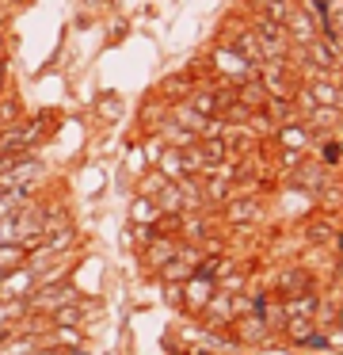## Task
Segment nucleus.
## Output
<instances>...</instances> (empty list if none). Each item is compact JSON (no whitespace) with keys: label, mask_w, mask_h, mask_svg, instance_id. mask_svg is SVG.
<instances>
[{"label":"nucleus","mask_w":343,"mask_h":355,"mask_svg":"<svg viewBox=\"0 0 343 355\" xmlns=\"http://www.w3.org/2000/svg\"><path fill=\"white\" fill-rule=\"evenodd\" d=\"M274 149H294V153H309L313 141H317V134L309 130V123L305 119H290V123H282L279 130H274Z\"/></svg>","instance_id":"0eeeda50"},{"label":"nucleus","mask_w":343,"mask_h":355,"mask_svg":"<svg viewBox=\"0 0 343 355\" xmlns=\"http://www.w3.org/2000/svg\"><path fill=\"white\" fill-rule=\"evenodd\" d=\"M157 207H160V214H187V202H183L179 184H164V187H160Z\"/></svg>","instance_id":"aec40b11"},{"label":"nucleus","mask_w":343,"mask_h":355,"mask_svg":"<svg viewBox=\"0 0 343 355\" xmlns=\"http://www.w3.org/2000/svg\"><path fill=\"white\" fill-rule=\"evenodd\" d=\"M8 88H12V65H8V58H4V62H0V96H4Z\"/></svg>","instance_id":"cd10ccee"},{"label":"nucleus","mask_w":343,"mask_h":355,"mask_svg":"<svg viewBox=\"0 0 343 355\" xmlns=\"http://www.w3.org/2000/svg\"><path fill=\"white\" fill-rule=\"evenodd\" d=\"M175 252H179V237H157V241H149V245L141 248V260H145L149 271H160Z\"/></svg>","instance_id":"f8f14e48"},{"label":"nucleus","mask_w":343,"mask_h":355,"mask_svg":"<svg viewBox=\"0 0 343 355\" xmlns=\"http://www.w3.org/2000/svg\"><path fill=\"white\" fill-rule=\"evenodd\" d=\"M233 340H240V344H271V336H274V329L263 321V317H236L233 321Z\"/></svg>","instance_id":"1a4fd4ad"},{"label":"nucleus","mask_w":343,"mask_h":355,"mask_svg":"<svg viewBox=\"0 0 343 355\" xmlns=\"http://www.w3.org/2000/svg\"><path fill=\"white\" fill-rule=\"evenodd\" d=\"M328 355H343V352H328Z\"/></svg>","instance_id":"473e14b6"},{"label":"nucleus","mask_w":343,"mask_h":355,"mask_svg":"<svg viewBox=\"0 0 343 355\" xmlns=\"http://www.w3.org/2000/svg\"><path fill=\"white\" fill-rule=\"evenodd\" d=\"M236 100L248 103V107H263V103H267V88H263V80L252 77V80H244V85H236Z\"/></svg>","instance_id":"412c9836"},{"label":"nucleus","mask_w":343,"mask_h":355,"mask_svg":"<svg viewBox=\"0 0 343 355\" xmlns=\"http://www.w3.org/2000/svg\"><path fill=\"white\" fill-rule=\"evenodd\" d=\"M12 336H15V324H0V347H4Z\"/></svg>","instance_id":"c756f323"},{"label":"nucleus","mask_w":343,"mask_h":355,"mask_svg":"<svg viewBox=\"0 0 343 355\" xmlns=\"http://www.w3.org/2000/svg\"><path fill=\"white\" fill-rule=\"evenodd\" d=\"M152 168H157L164 180H172V184H175V180H183V176H187V161H183V149H172V146H168L164 153H160V161L152 164Z\"/></svg>","instance_id":"dca6fc26"},{"label":"nucleus","mask_w":343,"mask_h":355,"mask_svg":"<svg viewBox=\"0 0 343 355\" xmlns=\"http://www.w3.org/2000/svg\"><path fill=\"white\" fill-rule=\"evenodd\" d=\"M335 111L343 115V77H340V85H335Z\"/></svg>","instance_id":"7c9ffc66"},{"label":"nucleus","mask_w":343,"mask_h":355,"mask_svg":"<svg viewBox=\"0 0 343 355\" xmlns=\"http://www.w3.org/2000/svg\"><path fill=\"white\" fill-rule=\"evenodd\" d=\"M301 347H309V352H332V336H328V332H320V329H313L309 336L301 340Z\"/></svg>","instance_id":"a878e982"},{"label":"nucleus","mask_w":343,"mask_h":355,"mask_svg":"<svg viewBox=\"0 0 343 355\" xmlns=\"http://www.w3.org/2000/svg\"><path fill=\"white\" fill-rule=\"evenodd\" d=\"M191 271H195V263H191L187 256H179V252H175L172 260H168L164 268L157 271V279H160V283H187V279H191Z\"/></svg>","instance_id":"6ab92c4d"},{"label":"nucleus","mask_w":343,"mask_h":355,"mask_svg":"<svg viewBox=\"0 0 343 355\" xmlns=\"http://www.w3.org/2000/svg\"><path fill=\"white\" fill-rule=\"evenodd\" d=\"M221 218H225V225H233V230L256 225L259 218H263V199H259L256 191H236L233 199L221 207Z\"/></svg>","instance_id":"7ed1b4c3"},{"label":"nucleus","mask_w":343,"mask_h":355,"mask_svg":"<svg viewBox=\"0 0 343 355\" xmlns=\"http://www.w3.org/2000/svg\"><path fill=\"white\" fill-rule=\"evenodd\" d=\"M313 153H317V161L324 164L328 172L343 168V134H324V138L313 141Z\"/></svg>","instance_id":"ddd939ff"},{"label":"nucleus","mask_w":343,"mask_h":355,"mask_svg":"<svg viewBox=\"0 0 343 355\" xmlns=\"http://www.w3.org/2000/svg\"><path fill=\"white\" fill-rule=\"evenodd\" d=\"M213 291H218V283H213V279L191 275L187 283H183V309H187V313H195V317H202V309H206V302L213 298Z\"/></svg>","instance_id":"6e6552de"},{"label":"nucleus","mask_w":343,"mask_h":355,"mask_svg":"<svg viewBox=\"0 0 343 355\" xmlns=\"http://www.w3.org/2000/svg\"><path fill=\"white\" fill-rule=\"evenodd\" d=\"M157 237H160L157 225H130V241L137 245V252H141V248L149 245V241H157Z\"/></svg>","instance_id":"393cba45"},{"label":"nucleus","mask_w":343,"mask_h":355,"mask_svg":"<svg viewBox=\"0 0 343 355\" xmlns=\"http://www.w3.org/2000/svg\"><path fill=\"white\" fill-rule=\"evenodd\" d=\"M206 62H210L213 77L225 80V85H244V80H252L259 73L256 65H252L244 54H236L229 42H213V46L206 50Z\"/></svg>","instance_id":"f03ea898"},{"label":"nucleus","mask_w":343,"mask_h":355,"mask_svg":"<svg viewBox=\"0 0 343 355\" xmlns=\"http://www.w3.org/2000/svg\"><path fill=\"white\" fill-rule=\"evenodd\" d=\"M335 230H340V225H335L328 214H313V218H305V225H301V241H305V245H313V248L332 245Z\"/></svg>","instance_id":"9d476101"},{"label":"nucleus","mask_w":343,"mask_h":355,"mask_svg":"<svg viewBox=\"0 0 343 355\" xmlns=\"http://www.w3.org/2000/svg\"><path fill=\"white\" fill-rule=\"evenodd\" d=\"M12 54V39H8V27H0V62Z\"/></svg>","instance_id":"c85d7f7f"},{"label":"nucleus","mask_w":343,"mask_h":355,"mask_svg":"<svg viewBox=\"0 0 343 355\" xmlns=\"http://www.w3.org/2000/svg\"><path fill=\"white\" fill-rule=\"evenodd\" d=\"M282 309H286V317H313L317 321L320 313V294L317 291H305V294H294V298H279Z\"/></svg>","instance_id":"4468645a"},{"label":"nucleus","mask_w":343,"mask_h":355,"mask_svg":"<svg viewBox=\"0 0 343 355\" xmlns=\"http://www.w3.org/2000/svg\"><path fill=\"white\" fill-rule=\"evenodd\" d=\"M164 302L183 306V283H164Z\"/></svg>","instance_id":"bb28decb"},{"label":"nucleus","mask_w":343,"mask_h":355,"mask_svg":"<svg viewBox=\"0 0 343 355\" xmlns=\"http://www.w3.org/2000/svg\"><path fill=\"white\" fill-rule=\"evenodd\" d=\"M73 298H80V291L73 286V279L58 275V279H42V283L23 298V309H27L30 317H50L53 309H61L65 302H73Z\"/></svg>","instance_id":"f257e3e1"},{"label":"nucleus","mask_w":343,"mask_h":355,"mask_svg":"<svg viewBox=\"0 0 343 355\" xmlns=\"http://www.w3.org/2000/svg\"><path fill=\"white\" fill-rule=\"evenodd\" d=\"M282 27H286V39L294 42V46H305V42H313V39L320 35L317 16L305 8L301 0H294V4H290V12H286V19H282Z\"/></svg>","instance_id":"39448f33"},{"label":"nucleus","mask_w":343,"mask_h":355,"mask_svg":"<svg viewBox=\"0 0 343 355\" xmlns=\"http://www.w3.org/2000/svg\"><path fill=\"white\" fill-rule=\"evenodd\" d=\"M126 218H130V225H157V218H160L157 199H149V195H134Z\"/></svg>","instance_id":"2eb2a0df"},{"label":"nucleus","mask_w":343,"mask_h":355,"mask_svg":"<svg viewBox=\"0 0 343 355\" xmlns=\"http://www.w3.org/2000/svg\"><path fill=\"white\" fill-rule=\"evenodd\" d=\"M191 88H195V80L187 77V69H175V73H168V77H160L152 92H157L160 100H168V103H179V100H187Z\"/></svg>","instance_id":"9b49d317"},{"label":"nucleus","mask_w":343,"mask_h":355,"mask_svg":"<svg viewBox=\"0 0 343 355\" xmlns=\"http://www.w3.org/2000/svg\"><path fill=\"white\" fill-rule=\"evenodd\" d=\"M286 184H290V187H297V191H309L313 199H317V195L324 191L328 184H332V172H328L324 164L317 161V157L305 153V161H301V164H297V168L286 176Z\"/></svg>","instance_id":"20e7f679"},{"label":"nucleus","mask_w":343,"mask_h":355,"mask_svg":"<svg viewBox=\"0 0 343 355\" xmlns=\"http://www.w3.org/2000/svg\"><path fill=\"white\" fill-rule=\"evenodd\" d=\"M164 184H172V180H164L157 168H149V172H141V176H137V191L134 195H149V199H157Z\"/></svg>","instance_id":"5701e85b"},{"label":"nucleus","mask_w":343,"mask_h":355,"mask_svg":"<svg viewBox=\"0 0 343 355\" xmlns=\"http://www.w3.org/2000/svg\"><path fill=\"white\" fill-rule=\"evenodd\" d=\"M305 291H317L313 271L305 268V263H290V268H282L279 275L271 279V294H274V298H294V294H305Z\"/></svg>","instance_id":"423d86ee"},{"label":"nucleus","mask_w":343,"mask_h":355,"mask_svg":"<svg viewBox=\"0 0 343 355\" xmlns=\"http://www.w3.org/2000/svg\"><path fill=\"white\" fill-rule=\"evenodd\" d=\"M23 119H27V103L19 100V92L8 88V92L0 96V126H15V123H23Z\"/></svg>","instance_id":"a211bd4d"},{"label":"nucleus","mask_w":343,"mask_h":355,"mask_svg":"<svg viewBox=\"0 0 343 355\" xmlns=\"http://www.w3.org/2000/svg\"><path fill=\"white\" fill-rule=\"evenodd\" d=\"M313 329H317V321H313V317H286V324H282L286 340H290V344H297V347H301V340L309 336Z\"/></svg>","instance_id":"4be33fe9"},{"label":"nucleus","mask_w":343,"mask_h":355,"mask_svg":"<svg viewBox=\"0 0 343 355\" xmlns=\"http://www.w3.org/2000/svg\"><path fill=\"white\" fill-rule=\"evenodd\" d=\"M91 111H96V119H103V123H118L126 103H122L118 92H99L96 100H91Z\"/></svg>","instance_id":"f3484780"},{"label":"nucleus","mask_w":343,"mask_h":355,"mask_svg":"<svg viewBox=\"0 0 343 355\" xmlns=\"http://www.w3.org/2000/svg\"><path fill=\"white\" fill-rule=\"evenodd\" d=\"M317 202H320L324 210H340V207H343V187H340V184H328L324 191L317 195Z\"/></svg>","instance_id":"b1692460"},{"label":"nucleus","mask_w":343,"mask_h":355,"mask_svg":"<svg viewBox=\"0 0 343 355\" xmlns=\"http://www.w3.org/2000/svg\"><path fill=\"white\" fill-rule=\"evenodd\" d=\"M65 355H91V352H84V347H76V352H65Z\"/></svg>","instance_id":"2f4dec72"}]
</instances>
